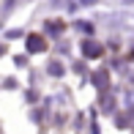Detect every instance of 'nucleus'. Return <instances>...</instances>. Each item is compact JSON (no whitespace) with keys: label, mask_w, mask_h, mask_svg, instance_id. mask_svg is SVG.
Returning a JSON list of instances; mask_svg holds the SVG:
<instances>
[{"label":"nucleus","mask_w":134,"mask_h":134,"mask_svg":"<svg viewBox=\"0 0 134 134\" xmlns=\"http://www.w3.org/2000/svg\"><path fill=\"white\" fill-rule=\"evenodd\" d=\"M44 38H41V36H30V38H27V49L30 52H41V49H44Z\"/></svg>","instance_id":"1"},{"label":"nucleus","mask_w":134,"mask_h":134,"mask_svg":"<svg viewBox=\"0 0 134 134\" xmlns=\"http://www.w3.org/2000/svg\"><path fill=\"white\" fill-rule=\"evenodd\" d=\"M85 55H93V58H96V55H101V47H99V44H90V41H88V44H85Z\"/></svg>","instance_id":"2"}]
</instances>
